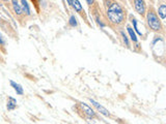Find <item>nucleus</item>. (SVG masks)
Listing matches in <instances>:
<instances>
[{
	"label": "nucleus",
	"instance_id": "15",
	"mask_svg": "<svg viewBox=\"0 0 166 124\" xmlns=\"http://www.w3.org/2000/svg\"><path fill=\"white\" fill-rule=\"evenodd\" d=\"M69 24H70V26H72V27H76V26H77V20H76L75 16H71L70 17Z\"/></svg>",
	"mask_w": 166,
	"mask_h": 124
},
{
	"label": "nucleus",
	"instance_id": "4",
	"mask_svg": "<svg viewBox=\"0 0 166 124\" xmlns=\"http://www.w3.org/2000/svg\"><path fill=\"white\" fill-rule=\"evenodd\" d=\"M89 102L93 104V106H95V108L97 109V110L100 112L102 115H104V116H110V113H109V111L107 110V109H105L104 106H101L99 102H97L96 100H93V99H91V98H89Z\"/></svg>",
	"mask_w": 166,
	"mask_h": 124
},
{
	"label": "nucleus",
	"instance_id": "3",
	"mask_svg": "<svg viewBox=\"0 0 166 124\" xmlns=\"http://www.w3.org/2000/svg\"><path fill=\"white\" fill-rule=\"evenodd\" d=\"M134 7L135 11L141 16H144L146 13V6L144 0H134Z\"/></svg>",
	"mask_w": 166,
	"mask_h": 124
},
{
	"label": "nucleus",
	"instance_id": "9",
	"mask_svg": "<svg viewBox=\"0 0 166 124\" xmlns=\"http://www.w3.org/2000/svg\"><path fill=\"white\" fill-rule=\"evenodd\" d=\"M21 7H22V11L24 14H26L27 16H30L31 11H30V7L27 2V0H21Z\"/></svg>",
	"mask_w": 166,
	"mask_h": 124
},
{
	"label": "nucleus",
	"instance_id": "5",
	"mask_svg": "<svg viewBox=\"0 0 166 124\" xmlns=\"http://www.w3.org/2000/svg\"><path fill=\"white\" fill-rule=\"evenodd\" d=\"M81 108H82V110H83V112L85 113V115L87 116L88 119H91V118H93L95 116H96V113L93 112V109H91L89 106H87L86 104H84V102H81Z\"/></svg>",
	"mask_w": 166,
	"mask_h": 124
},
{
	"label": "nucleus",
	"instance_id": "6",
	"mask_svg": "<svg viewBox=\"0 0 166 124\" xmlns=\"http://www.w3.org/2000/svg\"><path fill=\"white\" fill-rule=\"evenodd\" d=\"M70 6H72L74 8V11L79 13V14H82V13H84L83 11V7H82L81 3H80L79 0H71V4Z\"/></svg>",
	"mask_w": 166,
	"mask_h": 124
},
{
	"label": "nucleus",
	"instance_id": "11",
	"mask_svg": "<svg viewBox=\"0 0 166 124\" xmlns=\"http://www.w3.org/2000/svg\"><path fill=\"white\" fill-rule=\"evenodd\" d=\"M158 15L160 16V18L162 20L166 18V5L165 4H161L158 8Z\"/></svg>",
	"mask_w": 166,
	"mask_h": 124
},
{
	"label": "nucleus",
	"instance_id": "16",
	"mask_svg": "<svg viewBox=\"0 0 166 124\" xmlns=\"http://www.w3.org/2000/svg\"><path fill=\"white\" fill-rule=\"evenodd\" d=\"M86 2L88 5H93V2H95V0H86Z\"/></svg>",
	"mask_w": 166,
	"mask_h": 124
},
{
	"label": "nucleus",
	"instance_id": "14",
	"mask_svg": "<svg viewBox=\"0 0 166 124\" xmlns=\"http://www.w3.org/2000/svg\"><path fill=\"white\" fill-rule=\"evenodd\" d=\"M132 24H133V27H134L135 31H136L137 33H138L140 36L142 35V33H141V31L138 29V25H137V20H136V19H135V18H132Z\"/></svg>",
	"mask_w": 166,
	"mask_h": 124
},
{
	"label": "nucleus",
	"instance_id": "8",
	"mask_svg": "<svg viewBox=\"0 0 166 124\" xmlns=\"http://www.w3.org/2000/svg\"><path fill=\"white\" fill-rule=\"evenodd\" d=\"M9 83H11V87L14 88V90L17 92V94H18V95H23V93H24V90H23L22 86H21L20 84L16 83V82H14V81H11Z\"/></svg>",
	"mask_w": 166,
	"mask_h": 124
},
{
	"label": "nucleus",
	"instance_id": "10",
	"mask_svg": "<svg viewBox=\"0 0 166 124\" xmlns=\"http://www.w3.org/2000/svg\"><path fill=\"white\" fill-rule=\"evenodd\" d=\"M11 4H13V7H14V11L18 16L23 14L22 7H21V4H19L18 0H11Z\"/></svg>",
	"mask_w": 166,
	"mask_h": 124
},
{
	"label": "nucleus",
	"instance_id": "7",
	"mask_svg": "<svg viewBox=\"0 0 166 124\" xmlns=\"http://www.w3.org/2000/svg\"><path fill=\"white\" fill-rule=\"evenodd\" d=\"M16 108H17V100L14 97H8V98H7L6 109L8 111H14Z\"/></svg>",
	"mask_w": 166,
	"mask_h": 124
},
{
	"label": "nucleus",
	"instance_id": "13",
	"mask_svg": "<svg viewBox=\"0 0 166 124\" xmlns=\"http://www.w3.org/2000/svg\"><path fill=\"white\" fill-rule=\"evenodd\" d=\"M121 39H123L124 43L126 45V47H127V48H130V41H129V39H128L127 35H126V33H125L124 31H121Z\"/></svg>",
	"mask_w": 166,
	"mask_h": 124
},
{
	"label": "nucleus",
	"instance_id": "1",
	"mask_svg": "<svg viewBox=\"0 0 166 124\" xmlns=\"http://www.w3.org/2000/svg\"><path fill=\"white\" fill-rule=\"evenodd\" d=\"M106 14H107V18L109 19V21L114 25L121 24L126 18L125 11L117 2H111L109 5H107Z\"/></svg>",
	"mask_w": 166,
	"mask_h": 124
},
{
	"label": "nucleus",
	"instance_id": "17",
	"mask_svg": "<svg viewBox=\"0 0 166 124\" xmlns=\"http://www.w3.org/2000/svg\"><path fill=\"white\" fill-rule=\"evenodd\" d=\"M0 45H4V41H3L2 36L0 35Z\"/></svg>",
	"mask_w": 166,
	"mask_h": 124
},
{
	"label": "nucleus",
	"instance_id": "12",
	"mask_svg": "<svg viewBox=\"0 0 166 124\" xmlns=\"http://www.w3.org/2000/svg\"><path fill=\"white\" fill-rule=\"evenodd\" d=\"M127 30H128V32H129V34H130V37H131V39H132V41H134V43H137V41H138V39H137V36H136V34H135L134 30H133L132 28L130 27V26H128V27H127Z\"/></svg>",
	"mask_w": 166,
	"mask_h": 124
},
{
	"label": "nucleus",
	"instance_id": "19",
	"mask_svg": "<svg viewBox=\"0 0 166 124\" xmlns=\"http://www.w3.org/2000/svg\"><path fill=\"white\" fill-rule=\"evenodd\" d=\"M0 24H1V19H0Z\"/></svg>",
	"mask_w": 166,
	"mask_h": 124
},
{
	"label": "nucleus",
	"instance_id": "2",
	"mask_svg": "<svg viewBox=\"0 0 166 124\" xmlns=\"http://www.w3.org/2000/svg\"><path fill=\"white\" fill-rule=\"evenodd\" d=\"M146 21H148V25L150 26V28L153 31L160 32L162 31V23L160 21V19L158 18L156 11L153 8L148 9V14H146Z\"/></svg>",
	"mask_w": 166,
	"mask_h": 124
},
{
	"label": "nucleus",
	"instance_id": "18",
	"mask_svg": "<svg viewBox=\"0 0 166 124\" xmlns=\"http://www.w3.org/2000/svg\"><path fill=\"white\" fill-rule=\"evenodd\" d=\"M2 1H5V2H7V1H9V0H2Z\"/></svg>",
	"mask_w": 166,
	"mask_h": 124
}]
</instances>
